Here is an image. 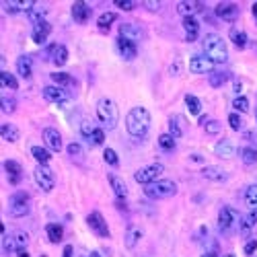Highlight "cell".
<instances>
[{
	"label": "cell",
	"mask_w": 257,
	"mask_h": 257,
	"mask_svg": "<svg viewBox=\"0 0 257 257\" xmlns=\"http://www.w3.org/2000/svg\"><path fill=\"white\" fill-rule=\"evenodd\" d=\"M150 111L146 107H132L126 115V130L134 138H144L150 130Z\"/></svg>",
	"instance_id": "6da1fadb"
},
{
	"label": "cell",
	"mask_w": 257,
	"mask_h": 257,
	"mask_svg": "<svg viewBox=\"0 0 257 257\" xmlns=\"http://www.w3.org/2000/svg\"><path fill=\"white\" fill-rule=\"evenodd\" d=\"M202 47H204L206 58H210L214 64H225V62L229 60L227 41L222 39L220 35H216V33H208V35H204Z\"/></svg>",
	"instance_id": "7a4b0ae2"
},
{
	"label": "cell",
	"mask_w": 257,
	"mask_h": 257,
	"mask_svg": "<svg viewBox=\"0 0 257 257\" xmlns=\"http://www.w3.org/2000/svg\"><path fill=\"white\" fill-rule=\"evenodd\" d=\"M95 113L103 130H113L119 122V109L115 105V101L109 97H101L95 105Z\"/></svg>",
	"instance_id": "3957f363"
},
{
	"label": "cell",
	"mask_w": 257,
	"mask_h": 257,
	"mask_svg": "<svg viewBox=\"0 0 257 257\" xmlns=\"http://www.w3.org/2000/svg\"><path fill=\"white\" fill-rule=\"evenodd\" d=\"M241 214H239L231 206H222L218 210V229L225 235H233L235 231L241 229Z\"/></svg>",
	"instance_id": "277c9868"
},
{
	"label": "cell",
	"mask_w": 257,
	"mask_h": 257,
	"mask_svg": "<svg viewBox=\"0 0 257 257\" xmlns=\"http://www.w3.org/2000/svg\"><path fill=\"white\" fill-rule=\"evenodd\" d=\"M144 194L150 200H167L177 194V183L171 179H159L150 185H144Z\"/></svg>",
	"instance_id": "5b68a950"
},
{
	"label": "cell",
	"mask_w": 257,
	"mask_h": 257,
	"mask_svg": "<svg viewBox=\"0 0 257 257\" xmlns=\"http://www.w3.org/2000/svg\"><path fill=\"white\" fill-rule=\"evenodd\" d=\"M31 210V198L27 192H14L10 198H8V212L10 216L14 218H23L27 216Z\"/></svg>",
	"instance_id": "8992f818"
},
{
	"label": "cell",
	"mask_w": 257,
	"mask_h": 257,
	"mask_svg": "<svg viewBox=\"0 0 257 257\" xmlns=\"http://www.w3.org/2000/svg\"><path fill=\"white\" fill-rule=\"evenodd\" d=\"M2 239H4L2 245H4V253H6V255L27 251L29 235H27L25 231H14V233H10V235H4Z\"/></svg>",
	"instance_id": "52a82bcc"
},
{
	"label": "cell",
	"mask_w": 257,
	"mask_h": 257,
	"mask_svg": "<svg viewBox=\"0 0 257 257\" xmlns=\"http://www.w3.org/2000/svg\"><path fill=\"white\" fill-rule=\"evenodd\" d=\"M163 173H165V167L161 163H152V165H146V167L136 171V173H134V181L140 183V185H150L154 181H159Z\"/></svg>",
	"instance_id": "ba28073f"
},
{
	"label": "cell",
	"mask_w": 257,
	"mask_h": 257,
	"mask_svg": "<svg viewBox=\"0 0 257 257\" xmlns=\"http://www.w3.org/2000/svg\"><path fill=\"white\" fill-rule=\"evenodd\" d=\"M33 177H35V183L41 187L43 192H51L56 185V177L54 171H51L47 165H37L35 171H33Z\"/></svg>",
	"instance_id": "9c48e42d"
},
{
	"label": "cell",
	"mask_w": 257,
	"mask_h": 257,
	"mask_svg": "<svg viewBox=\"0 0 257 257\" xmlns=\"http://www.w3.org/2000/svg\"><path fill=\"white\" fill-rule=\"evenodd\" d=\"M87 225H89V229L99 237V239H109V227H107V222H105V218H103V214L101 212H91L89 216H87Z\"/></svg>",
	"instance_id": "30bf717a"
},
{
	"label": "cell",
	"mask_w": 257,
	"mask_h": 257,
	"mask_svg": "<svg viewBox=\"0 0 257 257\" xmlns=\"http://www.w3.org/2000/svg\"><path fill=\"white\" fill-rule=\"evenodd\" d=\"M119 37H124V39L138 45V41L144 39V29L138 23H122L119 25Z\"/></svg>",
	"instance_id": "8fae6325"
},
{
	"label": "cell",
	"mask_w": 257,
	"mask_h": 257,
	"mask_svg": "<svg viewBox=\"0 0 257 257\" xmlns=\"http://www.w3.org/2000/svg\"><path fill=\"white\" fill-rule=\"evenodd\" d=\"M214 12H216L218 19L227 21V23H233V21H237V16H239V12H241V8H239V4H235V2H218Z\"/></svg>",
	"instance_id": "7c38bea8"
},
{
	"label": "cell",
	"mask_w": 257,
	"mask_h": 257,
	"mask_svg": "<svg viewBox=\"0 0 257 257\" xmlns=\"http://www.w3.org/2000/svg\"><path fill=\"white\" fill-rule=\"evenodd\" d=\"M190 70L194 74H212L214 72V62L206 56H194L190 60Z\"/></svg>",
	"instance_id": "4fadbf2b"
},
{
	"label": "cell",
	"mask_w": 257,
	"mask_h": 257,
	"mask_svg": "<svg viewBox=\"0 0 257 257\" xmlns=\"http://www.w3.org/2000/svg\"><path fill=\"white\" fill-rule=\"evenodd\" d=\"M43 99L49 101V103H58V105H64V103H68V93L60 87H56V84H47V87H43Z\"/></svg>",
	"instance_id": "5bb4252c"
},
{
	"label": "cell",
	"mask_w": 257,
	"mask_h": 257,
	"mask_svg": "<svg viewBox=\"0 0 257 257\" xmlns=\"http://www.w3.org/2000/svg\"><path fill=\"white\" fill-rule=\"evenodd\" d=\"M72 19L78 23V25H84V23H89V19L93 16V8H91V4H87V2H82V0H78V2H74L72 4Z\"/></svg>",
	"instance_id": "9a60e30c"
},
{
	"label": "cell",
	"mask_w": 257,
	"mask_h": 257,
	"mask_svg": "<svg viewBox=\"0 0 257 257\" xmlns=\"http://www.w3.org/2000/svg\"><path fill=\"white\" fill-rule=\"evenodd\" d=\"M4 171H6V179L10 185H19L23 181V165L16 163V161H4Z\"/></svg>",
	"instance_id": "2e32d148"
},
{
	"label": "cell",
	"mask_w": 257,
	"mask_h": 257,
	"mask_svg": "<svg viewBox=\"0 0 257 257\" xmlns=\"http://www.w3.org/2000/svg\"><path fill=\"white\" fill-rule=\"evenodd\" d=\"M43 142L45 148L51 152H60L62 150V134L56 128H45L43 130Z\"/></svg>",
	"instance_id": "e0dca14e"
},
{
	"label": "cell",
	"mask_w": 257,
	"mask_h": 257,
	"mask_svg": "<svg viewBox=\"0 0 257 257\" xmlns=\"http://www.w3.org/2000/svg\"><path fill=\"white\" fill-rule=\"evenodd\" d=\"M202 10H204V2H196V0H181V2H177V12L183 16V19L196 16Z\"/></svg>",
	"instance_id": "ac0fdd59"
},
{
	"label": "cell",
	"mask_w": 257,
	"mask_h": 257,
	"mask_svg": "<svg viewBox=\"0 0 257 257\" xmlns=\"http://www.w3.org/2000/svg\"><path fill=\"white\" fill-rule=\"evenodd\" d=\"M115 47L119 51V56H122L124 60H134L136 56H138V45L124 39V37H117L115 39Z\"/></svg>",
	"instance_id": "d6986e66"
},
{
	"label": "cell",
	"mask_w": 257,
	"mask_h": 257,
	"mask_svg": "<svg viewBox=\"0 0 257 257\" xmlns=\"http://www.w3.org/2000/svg\"><path fill=\"white\" fill-rule=\"evenodd\" d=\"M47 58L54 62L58 68L64 66V64L68 62V47H66V45H60V43L49 45V49H47Z\"/></svg>",
	"instance_id": "ffe728a7"
},
{
	"label": "cell",
	"mask_w": 257,
	"mask_h": 257,
	"mask_svg": "<svg viewBox=\"0 0 257 257\" xmlns=\"http://www.w3.org/2000/svg\"><path fill=\"white\" fill-rule=\"evenodd\" d=\"M202 177L208 179V181H214V183H222V181L229 179V173H227L225 169H220V167L206 165V167L202 169Z\"/></svg>",
	"instance_id": "44dd1931"
},
{
	"label": "cell",
	"mask_w": 257,
	"mask_h": 257,
	"mask_svg": "<svg viewBox=\"0 0 257 257\" xmlns=\"http://www.w3.org/2000/svg\"><path fill=\"white\" fill-rule=\"evenodd\" d=\"M49 33H51V25L47 21L37 23V25H33V29H31V39L35 41L37 45H43L47 41V37H49Z\"/></svg>",
	"instance_id": "7402d4cb"
},
{
	"label": "cell",
	"mask_w": 257,
	"mask_h": 257,
	"mask_svg": "<svg viewBox=\"0 0 257 257\" xmlns=\"http://www.w3.org/2000/svg\"><path fill=\"white\" fill-rule=\"evenodd\" d=\"M142 229L138 227V225H130L128 227V231H126V237H124V243H126V247L128 249H134L136 245L140 243V239H142Z\"/></svg>",
	"instance_id": "603a6c76"
},
{
	"label": "cell",
	"mask_w": 257,
	"mask_h": 257,
	"mask_svg": "<svg viewBox=\"0 0 257 257\" xmlns=\"http://www.w3.org/2000/svg\"><path fill=\"white\" fill-rule=\"evenodd\" d=\"M183 29H185V39L187 41H196L200 35V21L196 16H190V19H183Z\"/></svg>",
	"instance_id": "cb8c5ba5"
},
{
	"label": "cell",
	"mask_w": 257,
	"mask_h": 257,
	"mask_svg": "<svg viewBox=\"0 0 257 257\" xmlns=\"http://www.w3.org/2000/svg\"><path fill=\"white\" fill-rule=\"evenodd\" d=\"M107 179H109V185H111V190H113L115 198H117V200H126V196H128V187H126L124 179H122V177H117V175H113V173H109Z\"/></svg>",
	"instance_id": "d4e9b609"
},
{
	"label": "cell",
	"mask_w": 257,
	"mask_h": 257,
	"mask_svg": "<svg viewBox=\"0 0 257 257\" xmlns=\"http://www.w3.org/2000/svg\"><path fill=\"white\" fill-rule=\"evenodd\" d=\"M255 227H257V212H249L247 216L241 218V229H239V233L245 239H251V233Z\"/></svg>",
	"instance_id": "484cf974"
},
{
	"label": "cell",
	"mask_w": 257,
	"mask_h": 257,
	"mask_svg": "<svg viewBox=\"0 0 257 257\" xmlns=\"http://www.w3.org/2000/svg\"><path fill=\"white\" fill-rule=\"evenodd\" d=\"M45 235H47V241L49 243H60L62 237H64V227L58 225V222H49V225L45 227Z\"/></svg>",
	"instance_id": "4316f807"
},
{
	"label": "cell",
	"mask_w": 257,
	"mask_h": 257,
	"mask_svg": "<svg viewBox=\"0 0 257 257\" xmlns=\"http://www.w3.org/2000/svg\"><path fill=\"white\" fill-rule=\"evenodd\" d=\"M49 78L60 89H68V87H74V84H76V80L68 72H54V74H49Z\"/></svg>",
	"instance_id": "83f0119b"
},
{
	"label": "cell",
	"mask_w": 257,
	"mask_h": 257,
	"mask_svg": "<svg viewBox=\"0 0 257 257\" xmlns=\"http://www.w3.org/2000/svg\"><path fill=\"white\" fill-rule=\"evenodd\" d=\"M229 39L239 47V49H243V47H247V33L243 31V29H239V27H231V31H229Z\"/></svg>",
	"instance_id": "f1b7e54d"
},
{
	"label": "cell",
	"mask_w": 257,
	"mask_h": 257,
	"mask_svg": "<svg viewBox=\"0 0 257 257\" xmlns=\"http://www.w3.org/2000/svg\"><path fill=\"white\" fill-rule=\"evenodd\" d=\"M16 72H19L23 78H31V74H33V62H31L29 56L16 58Z\"/></svg>",
	"instance_id": "f546056e"
},
{
	"label": "cell",
	"mask_w": 257,
	"mask_h": 257,
	"mask_svg": "<svg viewBox=\"0 0 257 257\" xmlns=\"http://www.w3.org/2000/svg\"><path fill=\"white\" fill-rule=\"evenodd\" d=\"M31 157L37 161V165H47L51 159V150H47L45 146H31Z\"/></svg>",
	"instance_id": "4dcf8cb0"
},
{
	"label": "cell",
	"mask_w": 257,
	"mask_h": 257,
	"mask_svg": "<svg viewBox=\"0 0 257 257\" xmlns=\"http://www.w3.org/2000/svg\"><path fill=\"white\" fill-rule=\"evenodd\" d=\"M117 21V14L115 12H103V14H99V19H97V27H99V31H109L111 29V25Z\"/></svg>",
	"instance_id": "1f68e13d"
},
{
	"label": "cell",
	"mask_w": 257,
	"mask_h": 257,
	"mask_svg": "<svg viewBox=\"0 0 257 257\" xmlns=\"http://www.w3.org/2000/svg\"><path fill=\"white\" fill-rule=\"evenodd\" d=\"M0 136H2V140L4 142H16L19 140V130H16V126L12 124H2L0 126Z\"/></svg>",
	"instance_id": "d6a6232c"
},
{
	"label": "cell",
	"mask_w": 257,
	"mask_h": 257,
	"mask_svg": "<svg viewBox=\"0 0 257 257\" xmlns=\"http://www.w3.org/2000/svg\"><path fill=\"white\" fill-rule=\"evenodd\" d=\"M214 152H216V157H225V159H231V157H233V152H235V148H233L231 140L222 138V140H220V142L214 146Z\"/></svg>",
	"instance_id": "836d02e7"
},
{
	"label": "cell",
	"mask_w": 257,
	"mask_h": 257,
	"mask_svg": "<svg viewBox=\"0 0 257 257\" xmlns=\"http://www.w3.org/2000/svg\"><path fill=\"white\" fill-rule=\"evenodd\" d=\"M245 204L249 206L251 212H257V183L249 185L247 192H245Z\"/></svg>",
	"instance_id": "e575fe53"
},
{
	"label": "cell",
	"mask_w": 257,
	"mask_h": 257,
	"mask_svg": "<svg viewBox=\"0 0 257 257\" xmlns=\"http://www.w3.org/2000/svg\"><path fill=\"white\" fill-rule=\"evenodd\" d=\"M45 14H47V8L43 4H35V8H33L27 16H29V21L33 25H37V23H43L45 21Z\"/></svg>",
	"instance_id": "d590c367"
},
{
	"label": "cell",
	"mask_w": 257,
	"mask_h": 257,
	"mask_svg": "<svg viewBox=\"0 0 257 257\" xmlns=\"http://www.w3.org/2000/svg\"><path fill=\"white\" fill-rule=\"evenodd\" d=\"M229 78H231L229 72H220V70H214L212 74H208V82H210V87H214V89L222 87V84H225Z\"/></svg>",
	"instance_id": "8d00e7d4"
},
{
	"label": "cell",
	"mask_w": 257,
	"mask_h": 257,
	"mask_svg": "<svg viewBox=\"0 0 257 257\" xmlns=\"http://www.w3.org/2000/svg\"><path fill=\"white\" fill-rule=\"evenodd\" d=\"M185 105H187V111H190L192 115H200L202 111V101L196 97V95H185Z\"/></svg>",
	"instance_id": "74e56055"
},
{
	"label": "cell",
	"mask_w": 257,
	"mask_h": 257,
	"mask_svg": "<svg viewBox=\"0 0 257 257\" xmlns=\"http://www.w3.org/2000/svg\"><path fill=\"white\" fill-rule=\"evenodd\" d=\"M239 154H241L245 165H255L257 163V148H253V146H243L241 150H239Z\"/></svg>",
	"instance_id": "f35d334b"
},
{
	"label": "cell",
	"mask_w": 257,
	"mask_h": 257,
	"mask_svg": "<svg viewBox=\"0 0 257 257\" xmlns=\"http://www.w3.org/2000/svg\"><path fill=\"white\" fill-rule=\"evenodd\" d=\"M0 82H2V87H4V89H10V91H16V89H19V80L14 78V74H10V72H6V70L0 72Z\"/></svg>",
	"instance_id": "ab89813d"
},
{
	"label": "cell",
	"mask_w": 257,
	"mask_h": 257,
	"mask_svg": "<svg viewBox=\"0 0 257 257\" xmlns=\"http://www.w3.org/2000/svg\"><path fill=\"white\" fill-rule=\"evenodd\" d=\"M159 146H161V150H165V152H173L175 146H177V142H175V138H173L171 134H161V136H159Z\"/></svg>",
	"instance_id": "60d3db41"
},
{
	"label": "cell",
	"mask_w": 257,
	"mask_h": 257,
	"mask_svg": "<svg viewBox=\"0 0 257 257\" xmlns=\"http://www.w3.org/2000/svg\"><path fill=\"white\" fill-rule=\"evenodd\" d=\"M2 8L8 14H16V12H23V2H21V0H4Z\"/></svg>",
	"instance_id": "b9f144b4"
},
{
	"label": "cell",
	"mask_w": 257,
	"mask_h": 257,
	"mask_svg": "<svg viewBox=\"0 0 257 257\" xmlns=\"http://www.w3.org/2000/svg\"><path fill=\"white\" fill-rule=\"evenodd\" d=\"M169 134L173 136L175 140L183 136V130H181V126H179V119H177V117H171V119H169Z\"/></svg>",
	"instance_id": "7bdbcfd3"
},
{
	"label": "cell",
	"mask_w": 257,
	"mask_h": 257,
	"mask_svg": "<svg viewBox=\"0 0 257 257\" xmlns=\"http://www.w3.org/2000/svg\"><path fill=\"white\" fill-rule=\"evenodd\" d=\"M233 107H235L237 111H241V113H247V111H249V99H247V97H243V95L235 97Z\"/></svg>",
	"instance_id": "ee69618b"
},
{
	"label": "cell",
	"mask_w": 257,
	"mask_h": 257,
	"mask_svg": "<svg viewBox=\"0 0 257 257\" xmlns=\"http://www.w3.org/2000/svg\"><path fill=\"white\" fill-rule=\"evenodd\" d=\"M229 126H231L233 132H241L243 130V119H241V115H239L237 111L229 115Z\"/></svg>",
	"instance_id": "f6af8a7d"
},
{
	"label": "cell",
	"mask_w": 257,
	"mask_h": 257,
	"mask_svg": "<svg viewBox=\"0 0 257 257\" xmlns=\"http://www.w3.org/2000/svg\"><path fill=\"white\" fill-rule=\"evenodd\" d=\"M103 159H105V163L109 167H119V159H117V152L113 148H105V152H103Z\"/></svg>",
	"instance_id": "bcb514c9"
},
{
	"label": "cell",
	"mask_w": 257,
	"mask_h": 257,
	"mask_svg": "<svg viewBox=\"0 0 257 257\" xmlns=\"http://www.w3.org/2000/svg\"><path fill=\"white\" fill-rule=\"evenodd\" d=\"M2 113H14V109H16V103H14V99H10V97H6V95H2Z\"/></svg>",
	"instance_id": "7dc6e473"
},
{
	"label": "cell",
	"mask_w": 257,
	"mask_h": 257,
	"mask_svg": "<svg viewBox=\"0 0 257 257\" xmlns=\"http://www.w3.org/2000/svg\"><path fill=\"white\" fill-rule=\"evenodd\" d=\"M204 130H206V134H218L220 130H222V124L220 122H216V119H208V122L204 124Z\"/></svg>",
	"instance_id": "c3c4849f"
},
{
	"label": "cell",
	"mask_w": 257,
	"mask_h": 257,
	"mask_svg": "<svg viewBox=\"0 0 257 257\" xmlns=\"http://www.w3.org/2000/svg\"><path fill=\"white\" fill-rule=\"evenodd\" d=\"M103 140H105V130L97 126V130L93 132V136L89 138V142H93L95 146H101V144H103Z\"/></svg>",
	"instance_id": "681fc988"
},
{
	"label": "cell",
	"mask_w": 257,
	"mask_h": 257,
	"mask_svg": "<svg viewBox=\"0 0 257 257\" xmlns=\"http://www.w3.org/2000/svg\"><path fill=\"white\" fill-rule=\"evenodd\" d=\"M66 150H68V157H72V159L82 157V146L78 142H70V144L66 146Z\"/></svg>",
	"instance_id": "f907efd6"
},
{
	"label": "cell",
	"mask_w": 257,
	"mask_h": 257,
	"mask_svg": "<svg viewBox=\"0 0 257 257\" xmlns=\"http://www.w3.org/2000/svg\"><path fill=\"white\" fill-rule=\"evenodd\" d=\"M97 130V126H93L91 122H82L80 124V134H82V138H91V136H93V132Z\"/></svg>",
	"instance_id": "816d5d0a"
},
{
	"label": "cell",
	"mask_w": 257,
	"mask_h": 257,
	"mask_svg": "<svg viewBox=\"0 0 257 257\" xmlns=\"http://www.w3.org/2000/svg\"><path fill=\"white\" fill-rule=\"evenodd\" d=\"M113 4L119 6V8H124V10H134V8H136V2H134V0H115Z\"/></svg>",
	"instance_id": "f5cc1de1"
},
{
	"label": "cell",
	"mask_w": 257,
	"mask_h": 257,
	"mask_svg": "<svg viewBox=\"0 0 257 257\" xmlns=\"http://www.w3.org/2000/svg\"><path fill=\"white\" fill-rule=\"evenodd\" d=\"M148 10H152V12H157L159 8H161V2H159V0H144V2H142Z\"/></svg>",
	"instance_id": "db71d44e"
},
{
	"label": "cell",
	"mask_w": 257,
	"mask_h": 257,
	"mask_svg": "<svg viewBox=\"0 0 257 257\" xmlns=\"http://www.w3.org/2000/svg\"><path fill=\"white\" fill-rule=\"evenodd\" d=\"M257 251V239H249L247 245H245V255H251Z\"/></svg>",
	"instance_id": "11a10c76"
},
{
	"label": "cell",
	"mask_w": 257,
	"mask_h": 257,
	"mask_svg": "<svg viewBox=\"0 0 257 257\" xmlns=\"http://www.w3.org/2000/svg\"><path fill=\"white\" fill-rule=\"evenodd\" d=\"M72 253H74V247L72 245H66L64 251H62V257H72Z\"/></svg>",
	"instance_id": "9f6ffc18"
},
{
	"label": "cell",
	"mask_w": 257,
	"mask_h": 257,
	"mask_svg": "<svg viewBox=\"0 0 257 257\" xmlns=\"http://www.w3.org/2000/svg\"><path fill=\"white\" fill-rule=\"evenodd\" d=\"M202 257H218V253H216V251H206Z\"/></svg>",
	"instance_id": "6f0895ef"
},
{
	"label": "cell",
	"mask_w": 257,
	"mask_h": 257,
	"mask_svg": "<svg viewBox=\"0 0 257 257\" xmlns=\"http://www.w3.org/2000/svg\"><path fill=\"white\" fill-rule=\"evenodd\" d=\"M251 12H253V16H255V21H257V2H253V6H251Z\"/></svg>",
	"instance_id": "680465c9"
},
{
	"label": "cell",
	"mask_w": 257,
	"mask_h": 257,
	"mask_svg": "<svg viewBox=\"0 0 257 257\" xmlns=\"http://www.w3.org/2000/svg\"><path fill=\"white\" fill-rule=\"evenodd\" d=\"M192 161H196V163H202V157H200V154H192Z\"/></svg>",
	"instance_id": "91938a15"
},
{
	"label": "cell",
	"mask_w": 257,
	"mask_h": 257,
	"mask_svg": "<svg viewBox=\"0 0 257 257\" xmlns=\"http://www.w3.org/2000/svg\"><path fill=\"white\" fill-rule=\"evenodd\" d=\"M19 257H31V255H29L27 251H23V253H19Z\"/></svg>",
	"instance_id": "94428289"
},
{
	"label": "cell",
	"mask_w": 257,
	"mask_h": 257,
	"mask_svg": "<svg viewBox=\"0 0 257 257\" xmlns=\"http://www.w3.org/2000/svg\"><path fill=\"white\" fill-rule=\"evenodd\" d=\"M89 257H101V255H99V253H97V251H93V253H91V255H89Z\"/></svg>",
	"instance_id": "6125c7cd"
},
{
	"label": "cell",
	"mask_w": 257,
	"mask_h": 257,
	"mask_svg": "<svg viewBox=\"0 0 257 257\" xmlns=\"http://www.w3.org/2000/svg\"><path fill=\"white\" fill-rule=\"evenodd\" d=\"M225 257H235V255H233V253H229V255H225Z\"/></svg>",
	"instance_id": "be15d7a7"
},
{
	"label": "cell",
	"mask_w": 257,
	"mask_h": 257,
	"mask_svg": "<svg viewBox=\"0 0 257 257\" xmlns=\"http://www.w3.org/2000/svg\"><path fill=\"white\" fill-rule=\"evenodd\" d=\"M39 257H47V255H39Z\"/></svg>",
	"instance_id": "e7e4bbea"
},
{
	"label": "cell",
	"mask_w": 257,
	"mask_h": 257,
	"mask_svg": "<svg viewBox=\"0 0 257 257\" xmlns=\"http://www.w3.org/2000/svg\"><path fill=\"white\" fill-rule=\"evenodd\" d=\"M82 257H89V255H82Z\"/></svg>",
	"instance_id": "03108f58"
},
{
	"label": "cell",
	"mask_w": 257,
	"mask_h": 257,
	"mask_svg": "<svg viewBox=\"0 0 257 257\" xmlns=\"http://www.w3.org/2000/svg\"><path fill=\"white\" fill-rule=\"evenodd\" d=\"M255 117H257V113H255Z\"/></svg>",
	"instance_id": "003e7915"
}]
</instances>
